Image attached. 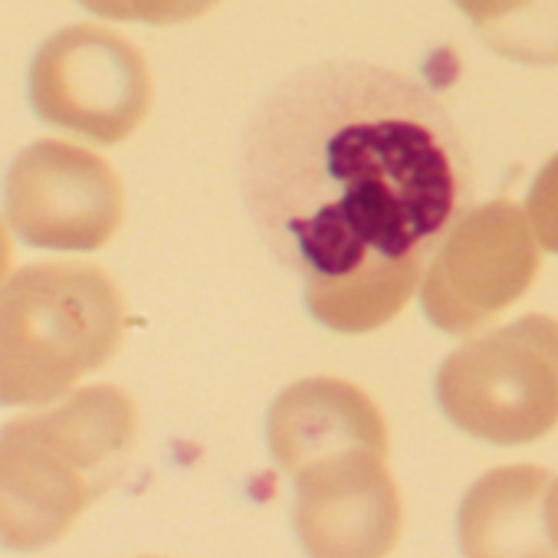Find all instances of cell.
<instances>
[{"label": "cell", "instance_id": "obj_1", "mask_svg": "<svg viewBox=\"0 0 558 558\" xmlns=\"http://www.w3.org/2000/svg\"><path fill=\"white\" fill-rule=\"evenodd\" d=\"M240 187L310 316L362 336L401 316L473 197L466 142L424 83L319 63L279 83L243 135Z\"/></svg>", "mask_w": 558, "mask_h": 558}, {"label": "cell", "instance_id": "obj_2", "mask_svg": "<svg viewBox=\"0 0 558 558\" xmlns=\"http://www.w3.org/2000/svg\"><path fill=\"white\" fill-rule=\"evenodd\" d=\"M138 444V408L116 385H89L0 430V542L57 545L116 486Z\"/></svg>", "mask_w": 558, "mask_h": 558}, {"label": "cell", "instance_id": "obj_3", "mask_svg": "<svg viewBox=\"0 0 558 558\" xmlns=\"http://www.w3.org/2000/svg\"><path fill=\"white\" fill-rule=\"evenodd\" d=\"M125 300L93 263H31L0 287V404L73 391L122 345Z\"/></svg>", "mask_w": 558, "mask_h": 558}, {"label": "cell", "instance_id": "obj_4", "mask_svg": "<svg viewBox=\"0 0 558 558\" xmlns=\"http://www.w3.org/2000/svg\"><path fill=\"white\" fill-rule=\"evenodd\" d=\"M437 401L463 434L515 447L558 427V319L522 316L457 349L437 372Z\"/></svg>", "mask_w": 558, "mask_h": 558}, {"label": "cell", "instance_id": "obj_5", "mask_svg": "<svg viewBox=\"0 0 558 558\" xmlns=\"http://www.w3.org/2000/svg\"><path fill=\"white\" fill-rule=\"evenodd\" d=\"M538 263L529 214L512 201H489L466 210L430 256L421 306L440 332L470 336L529 293Z\"/></svg>", "mask_w": 558, "mask_h": 558}, {"label": "cell", "instance_id": "obj_6", "mask_svg": "<svg viewBox=\"0 0 558 558\" xmlns=\"http://www.w3.org/2000/svg\"><path fill=\"white\" fill-rule=\"evenodd\" d=\"M31 99L44 122L116 145L151 109V70L122 34L76 24L40 47L31 70Z\"/></svg>", "mask_w": 558, "mask_h": 558}, {"label": "cell", "instance_id": "obj_7", "mask_svg": "<svg viewBox=\"0 0 558 558\" xmlns=\"http://www.w3.org/2000/svg\"><path fill=\"white\" fill-rule=\"evenodd\" d=\"M8 217L31 246L86 253L122 227L125 191L96 151L44 138L8 171Z\"/></svg>", "mask_w": 558, "mask_h": 558}, {"label": "cell", "instance_id": "obj_8", "mask_svg": "<svg viewBox=\"0 0 558 558\" xmlns=\"http://www.w3.org/2000/svg\"><path fill=\"white\" fill-rule=\"evenodd\" d=\"M296 535L313 555H388L401 538V493L388 453L352 447L296 476Z\"/></svg>", "mask_w": 558, "mask_h": 558}, {"label": "cell", "instance_id": "obj_9", "mask_svg": "<svg viewBox=\"0 0 558 558\" xmlns=\"http://www.w3.org/2000/svg\"><path fill=\"white\" fill-rule=\"evenodd\" d=\"M266 444L287 476L352 447L391 450L378 404L362 388L339 378H306L290 385L266 414Z\"/></svg>", "mask_w": 558, "mask_h": 558}, {"label": "cell", "instance_id": "obj_10", "mask_svg": "<svg viewBox=\"0 0 558 558\" xmlns=\"http://www.w3.org/2000/svg\"><path fill=\"white\" fill-rule=\"evenodd\" d=\"M551 473L542 466H502L473 483L460 506V545L466 555H551L545 502Z\"/></svg>", "mask_w": 558, "mask_h": 558}, {"label": "cell", "instance_id": "obj_11", "mask_svg": "<svg viewBox=\"0 0 558 558\" xmlns=\"http://www.w3.org/2000/svg\"><path fill=\"white\" fill-rule=\"evenodd\" d=\"M483 44L525 66H558V0H453Z\"/></svg>", "mask_w": 558, "mask_h": 558}, {"label": "cell", "instance_id": "obj_12", "mask_svg": "<svg viewBox=\"0 0 558 558\" xmlns=\"http://www.w3.org/2000/svg\"><path fill=\"white\" fill-rule=\"evenodd\" d=\"M86 11L109 21H142L155 27L187 24L204 17L220 0H80Z\"/></svg>", "mask_w": 558, "mask_h": 558}, {"label": "cell", "instance_id": "obj_13", "mask_svg": "<svg viewBox=\"0 0 558 558\" xmlns=\"http://www.w3.org/2000/svg\"><path fill=\"white\" fill-rule=\"evenodd\" d=\"M529 220L538 243L548 253H558V155L542 165L529 191Z\"/></svg>", "mask_w": 558, "mask_h": 558}, {"label": "cell", "instance_id": "obj_14", "mask_svg": "<svg viewBox=\"0 0 558 558\" xmlns=\"http://www.w3.org/2000/svg\"><path fill=\"white\" fill-rule=\"evenodd\" d=\"M545 525H548L551 548L558 551V476L551 480V489H548V502H545Z\"/></svg>", "mask_w": 558, "mask_h": 558}, {"label": "cell", "instance_id": "obj_15", "mask_svg": "<svg viewBox=\"0 0 558 558\" xmlns=\"http://www.w3.org/2000/svg\"><path fill=\"white\" fill-rule=\"evenodd\" d=\"M11 263H14V243H11V233H8L4 220H0V287L11 279Z\"/></svg>", "mask_w": 558, "mask_h": 558}]
</instances>
